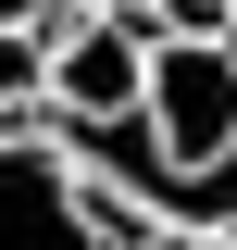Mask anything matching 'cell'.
I'll use <instances>...</instances> for the list:
<instances>
[{"mask_svg": "<svg viewBox=\"0 0 237 250\" xmlns=\"http://www.w3.org/2000/svg\"><path fill=\"white\" fill-rule=\"evenodd\" d=\"M237 150V38L225 25H150V75H138V125H125V175L175 188L212 175Z\"/></svg>", "mask_w": 237, "mask_h": 250, "instance_id": "1", "label": "cell"}, {"mask_svg": "<svg viewBox=\"0 0 237 250\" xmlns=\"http://www.w3.org/2000/svg\"><path fill=\"white\" fill-rule=\"evenodd\" d=\"M138 75H150V13L100 0L75 25H50V113L62 138H125L138 125Z\"/></svg>", "mask_w": 237, "mask_h": 250, "instance_id": "2", "label": "cell"}, {"mask_svg": "<svg viewBox=\"0 0 237 250\" xmlns=\"http://www.w3.org/2000/svg\"><path fill=\"white\" fill-rule=\"evenodd\" d=\"M125 213L75 175V150H50L38 125H0V250H113Z\"/></svg>", "mask_w": 237, "mask_h": 250, "instance_id": "3", "label": "cell"}, {"mask_svg": "<svg viewBox=\"0 0 237 250\" xmlns=\"http://www.w3.org/2000/svg\"><path fill=\"white\" fill-rule=\"evenodd\" d=\"M50 113V25H0V125Z\"/></svg>", "mask_w": 237, "mask_h": 250, "instance_id": "4", "label": "cell"}, {"mask_svg": "<svg viewBox=\"0 0 237 250\" xmlns=\"http://www.w3.org/2000/svg\"><path fill=\"white\" fill-rule=\"evenodd\" d=\"M0 25H50V0H0Z\"/></svg>", "mask_w": 237, "mask_h": 250, "instance_id": "5", "label": "cell"}, {"mask_svg": "<svg viewBox=\"0 0 237 250\" xmlns=\"http://www.w3.org/2000/svg\"><path fill=\"white\" fill-rule=\"evenodd\" d=\"M138 250H237V238H138Z\"/></svg>", "mask_w": 237, "mask_h": 250, "instance_id": "6", "label": "cell"}]
</instances>
